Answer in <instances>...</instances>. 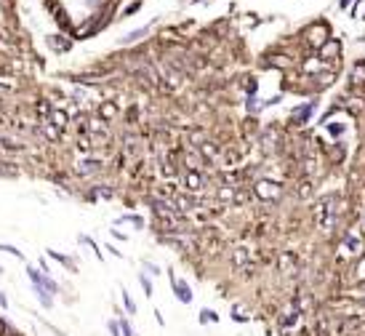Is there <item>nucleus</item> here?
<instances>
[{
  "label": "nucleus",
  "mask_w": 365,
  "mask_h": 336,
  "mask_svg": "<svg viewBox=\"0 0 365 336\" xmlns=\"http://www.w3.org/2000/svg\"><path fill=\"white\" fill-rule=\"evenodd\" d=\"M171 288H173V296L181 301V304H190V301H192V288L187 286L181 277H176L173 272H171Z\"/></svg>",
  "instance_id": "nucleus-1"
},
{
  "label": "nucleus",
  "mask_w": 365,
  "mask_h": 336,
  "mask_svg": "<svg viewBox=\"0 0 365 336\" xmlns=\"http://www.w3.org/2000/svg\"><path fill=\"white\" fill-rule=\"evenodd\" d=\"M312 110H315V101H309V104L293 110V123H307V120H309V115H312Z\"/></svg>",
  "instance_id": "nucleus-2"
},
{
  "label": "nucleus",
  "mask_w": 365,
  "mask_h": 336,
  "mask_svg": "<svg viewBox=\"0 0 365 336\" xmlns=\"http://www.w3.org/2000/svg\"><path fill=\"white\" fill-rule=\"evenodd\" d=\"M48 256H51V259H56V261H59V264H64V267H67V270H70V272H77V264H75V261L70 259V256L59 254V251H51V248H48Z\"/></svg>",
  "instance_id": "nucleus-3"
},
{
  "label": "nucleus",
  "mask_w": 365,
  "mask_h": 336,
  "mask_svg": "<svg viewBox=\"0 0 365 336\" xmlns=\"http://www.w3.org/2000/svg\"><path fill=\"white\" fill-rule=\"evenodd\" d=\"M187 190H192V192L203 190V176L195 174V171H190V174H187Z\"/></svg>",
  "instance_id": "nucleus-4"
},
{
  "label": "nucleus",
  "mask_w": 365,
  "mask_h": 336,
  "mask_svg": "<svg viewBox=\"0 0 365 336\" xmlns=\"http://www.w3.org/2000/svg\"><path fill=\"white\" fill-rule=\"evenodd\" d=\"M197 320H200V323H219V312H213L211 307H203L200 315H197Z\"/></svg>",
  "instance_id": "nucleus-5"
},
{
  "label": "nucleus",
  "mask_w": 365,
  "mask_h": 336,
  "mask_svg": "<svg viewBox=\"0 0 365 336\" xmlns=\"http://www.w3.org/2000/svg\"><path fill=\"white\" fill-rule=\"evenodd\" d=\"M120 299H123V307H125V312H128V315H136V301L131 299V294L125 291V288L120 291Z\"/></svg>",
  "instance_id": "nucleus-6"
},
{
  "label": "nucleus",
  "mask_w": 365,
  "mask_h": 336,
  "mask_svg": "<svg viewBox=\"0 0 365 336\" xmlns=\"http://www.w3.org/2000/svg\"><path fill=\"white\" fill-rule=\"evenodd\" d=\"M147 32H150V27H141V30H136V32H128V35H125L120 43H123V45H128V43H136V40H139V38H144Z\"/></svg>",
  "instance_id": "nucleus-7"
},
{
  "label": "nucleus",
  "mask_w": 365,
  "mask_h": 336,
  "mask_svg": "<svg viewBox=\"0 0 365 336\" xmlns=\"http://www.w3.org/2000/svg\"><path fill=\"white\" fill-rule=\"evenodd\" d=\"M0 254H11V256H16V259H24V254L16 246H8V243H0Z\"/></svg>",
  "instance_id": "nucleus-8"
},
{
  "label": "nucleus",
  "mask_w": 365,
  "mask_h": 336,
  "mask_svg": "<svg viewBox=\"0 0 365 336\" xmlns=\"http://www.w3.org/2000/svg\"><path fill=\"white\" fill-rule=\"evenodd\" d=\"M139 283H141V288H144V296H152V283L144 272H139Z\"/></svg>",
  "instance_id": "nucleus-9"
},
{
  "label": "nucleus",
  "mask_w": 365,
  "mask_h": 336,
  "mask_svg": "<svg viewBox=\"0 0 365 336\" xmlns=\"http://www.w3.org/2000/svg\"><path fill=\"white\" fill-rule=\"evenodd\" d=\"M51 112H54V126H59V128H64L67 126V115H64V112H61V110H51Z\"/></svg>",
  "instance_id": "nucleus-10"
},
{
  "label": "nucleus",
  "mask_w": 365,
  "mask_h": 336,
  "mask_svg": "<svg viewBox=\"0 0 365 336\" xmlns=\"http://www.w3.org/2000/svg\"><path fill=\"white\" fill-rule=\"evenodd\" d=\"M123 221H131V224H134V227H139V230H141V227H144V219H141V216H136V214H128V216H123Z\"/></svg>",
  "instance_id": "nucleus-11"
},
{
  "label": "nucleus",
  "mask_w": 365,
  "mask_h": 336,
  "mask_svg": "<svg viewBox=\"0 0 365 336\" xmlns=\"http://www.w3.org/2000/svg\"><path fill=\"white\" fill-rule=\"evenodd\" d=\"M120 323V336H136L134 334V328H131V323L128 320H117Z\"/></svg>",
  "instance_id": "nucleus-12"
},
{
  "label": "nucleus",
  "mask_w": 365,
  "mask_h": 336,
  "mask_svg": "<svg viewBox=\"0 0 365 336\" xmlns=\"http://www.w3.org/2000/svg\"><path fill=\"white\" fill-rule=\"evenodd\" d=\"M107 328H110V336H120V323H117V320H110V323H107Z\"/></svg>",
  "instance_id": "nucleus-13"
},
{
  "label": "nucleus",
  "mask_w": 365,
  "mask_h": 336,
  "mask_svg": "<svg viewBox=\"0 0 365 336\" xmlns=\"http://www.w3.org/2000/svg\"><path fill=\"white\" fill-rule=\"evenodd\" d=\"M232 320H235V323H245L248 317H245V315H240V310L235 307V310H232Z\"/></svg>",
  "instance_id": "nucleus-14"
},
{
  "label": "nucleus",
  "mask_w": 365,
  "mask_h": 336,
  "mask_svg": "<svg viewBox=\"0 0 365 336\" xmlns=\"http://www.w3.org/2000/svg\"><path fill=\"white\" fill-rule=\"evenodd\" d=\"M101 115H104V118H110V115H115V107H110V104H104V107H101Z\"/></svg>",
  "instance_id": "nucleus-15"
},
{
  "label": "nucleus",
  "mask_w": 365,
  "mask_h": 336,
  "mask_svg": "<svg viewBox=\"0 0 365 336\" xmlns=\"http://www.w3.org/2000/svg\"><path fill=\"white\" fill-rule=\"evenodd\" d=\"M8 334H11V331H8V323L0 317V336H8Z\"/></svg>",
  "instance_id": "nucleus-16"
},
{
  "label": "nucleus",
  "mask_w": 365,
  "mask_h": 336,
  "mask_svg": "<svg viewBox=\"0 0 365 336\" xmlns=\"http://www.w3.org/2000/svg\"><path fill=\"white\" fill-rule=\"evenodd\" d=\"M144 267H147V270H150V272H152V275H160V267H157V264H150V261H147V264H144Z\"/></svg>",
  "instance_id": "nucleus-17"
},
{
  "label": "nucleus",
  "mask_w": 365,
  "mask_h": 336,
  "mask_svg": "<svg viewBox=\"0 0 365 336\" xmlns=\"http://www.w3.org/2000/svg\"><path fill=\"white\" fill-rule=\"evenodd\" d=\"M0 307H8V296H5L3 291H0Z\"/></svg>",
  "instance_id": "nucleus-18"
},
{
  "label": "nucleus",
  "mask_w": 365,
  "mask_h": 336,
  "mask_svg": "<svg viewBox=\"0 0 365 336\" xmlns=\"http://www.w3.org/2000/svg\"><path fill=\"white\" fill-rule=\"evenodd\" d=\"M8 336H24V334H19V331H11Z\"/></svg>",
  "instance_id": "nucleus-19"
},
{
  "label": "nucleus",
  "mask_w": 365,
  "mask_h": 336,
  "mask_svg": "<svg viewBox=\"0 0 365 336\" xmlns=\"http://www.w3.org/2000/svg\"><path fill=\"white\" fill-rule=\"evenodd\" d=\"M0 275H3V267H0Z\"/></svg>",
  "instance_id": "nucleus-20"
}]
</instances>
